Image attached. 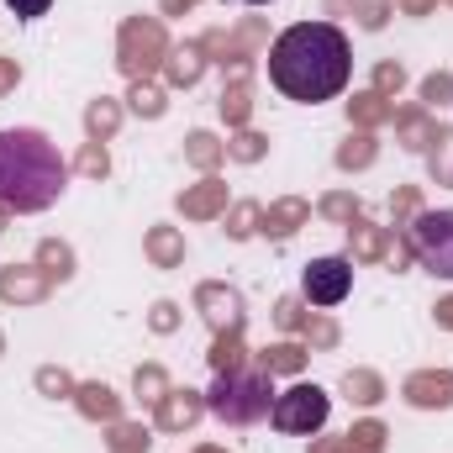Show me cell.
Segmentation results:
<instances>
[{"label":"cell","mask_w":453,"mask_h":453,"mask_svg":"<svg viewBox=\"0 0 453 453\" xmlns=\"http://www.w3.org/2000/svg\"><path fill=\"white\" fill-rule=\"evenodd\" d=\"M269 80L290 101H306V106L333 101L353 80L348 37L333 21H296V27H285L274 37V48H269Z\"/></svg>","instance_id":"obj_1"},{"label":"cell","mask_w":453,"mask_h":453,"mask_svg":"<svg viewBox=\"0 0 453 453\" xmlns=\"http://www.w3.org/2000/svg\"><path fill=\"white\" fill-rule=\"evenodd\" d=\"M69 185L58 148L42 132L11 127L0 132V211H48Z\"/></svg>","instance_id":"obj_2"},{"label":"cell","mask_w":453,"mask_h":453,"mask_svg":"<svg viewBox=\"0 0 453 453\" xmlns=\"http://www.w3.org/2000/svg\"><path fill=\"white\" fill-rule=\"evenodd\" d=\"M206 411L226 427H253L274 411V385L264 369H226L206 390Z\"/></svg>","instance_id":"obj_3"},{"label":"cell","mask_w":453,"mask_h":453,"mask_svg":"<svg viewBox=\"0 0 453 453\" xmlns=\"http://www.w3.org/2000/svg\"><path fill=\"white\" fill-rule=\"evenodd\" d=\"M327 411H333V395H327L322 385H290L285 395H274L269 422H274L280 433L306 438V433H322V427H327Z\"/></svg>","instance_id":"obj_4"},{"label":"cell","mask_w":453,"mask_h":453,"mask_svg":"<svg viewBox=\"0 0 453 453\" xmlns=\"http://www.w3.org/2000/svg\"><path fill=\"white\" fill-rule=\"evenodd\" d=\"M411 253L427 274L453 280V211H422L411 222Z\"/></svg>","instance_id":"obj_5"},{"label":"cell","mask_w":453,"mask_h":453,"mask_svg":"<svg viewBox=\"0 0 453 453\" xmlns=\"http://www.w3.org/2000/svg\"><path fill=\"white\" fill-rule=\"evenodd\" d=\"M348 290H353V269H348V258H311L306 274H301V296H306L311 306H342Z\"/></svg>","instance_id":"obj_6"},{"label":"cell","mask_w":453,"mask_h":453,"mask_svg":"<svg viewBox=\"0 0 453 453\" xmlns=\"http://www.w3.org/2000/svg\"><path fill=\"white\" fill-rule=\"evenodd\" d=\"M5 5H11L21 21H37V16H48V5H53V0H5Z\"/></svg>","instance_id":"obj_7"},{"label":"cell","mask_w":453,"mask_h":453,"mask_svg":"<svg viewBox=\"0 0 453 453\" xmlns=\"http://www.w3.org/2000/svg\"><path fill=\"white\" fill-rule=\"evenodd\" d=\"M248 5H269V0H248Z\"/></svg>","instance_id":"obj_8"}]
</instances>
